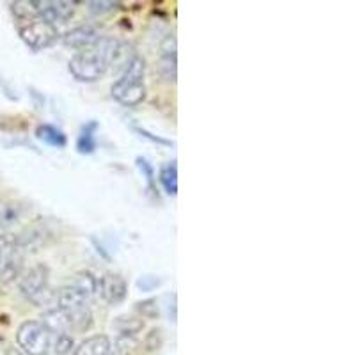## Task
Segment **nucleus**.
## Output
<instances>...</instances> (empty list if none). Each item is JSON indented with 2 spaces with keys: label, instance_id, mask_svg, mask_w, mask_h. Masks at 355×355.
<instances>
[{
  "label": "nucleus",
  "instance_id": "1",
  "mask_svg": "<svg viewBox=\"0 0 355 355\" xmlns=\"http://www.w3.org/2000/svg\"><path fill=\"white\" fill-rule=\"evenodd\" d=\"M146 62L141 55H135L123 69V75L114 82L112 96L125 107L141 105L146 98Z\"/></svg>",
  "mask_w": 355,
  "mask_h": 355
},
{
  "label": "nucleus",
  "instance_id": "2",
  "mask_svg": "<svg viewBox=\"0 0 355 355\" xmlns=\"http://www.w3.org/2000/svg\"><path fill=\"white\" fill-rule=\"evenodd\" d=\"M43 323L53 334L64 332V334H82L93 327V313L91 307H55L43 313Z\"/></svg>",
  "mask_w": 355,
  "mask_h": 355
},
{
  "label": "nucleus",
  "instance_id": "3",
  "mask_svg": "<svg viewBox=\"0 0 355 355\" xmlns=\"http://www.w3.org/2000/svg\"><path fill=\"white\" fill-rule=\"evenodd\" d=\"M53 332L43 322L27 320L18 327L17 343L27 355H49L52 352Z\"/></svg>",
  "mask_w": 355,
  "mask_h": 355
},
{
  "label": "nucleus",
  "instance_id": "4",
  "mask_svg": "<svg viewBox=\"0 0 355 355\" xmlns=\"http://www.w3.org/2000/svg\"><path fill=\"white\" fill-rule=\"evenodd\" d=\"M68 69L75 80L91 84V82L100 80L109 71V66H107L105 59H103L101 52L94 44L91 49L80 50V52L75 53L71 57V61H69Z\"/></svg>",
  "mask_w": 355,
  "mask_h": 355
},
{
  "label": "nucleus",
  "instance_id": "5",
  "mask_svg": "<svg viewBox=\"0 0 355 355\" xmlns=\"http://www.w3.org/2000/svg\"><path fill=\"white\" fill-rule=\"evenodd\" d=\"M24 21L25 24L20 25L18 33H20L21 41L34 52L46 49L59 37V31L53 25L40 20V18H28Z\"/></svg>",
  "mask_w": 355,
  "mask_h": 355
},
{
  "label": "nucleus",
  "instance_id": "6",
  "mask_svg": "<svg viewBox=\"0 0 355 355\" xmlns=\"http://www.w3.org/2000/svg\"><path fill=\"white\" fill-rule=\"evenodd\" d=\"M75 2H64V0H36V2H28V11L31 18H40L46 24L62 25L73 17L75 12Z\"/></svg>",
  "mask_w": 355,
  "mask_h": 355
},
{
  "label": "nucleus",
  "instance_id": "7",
  "mask_svg": "<svg viewBox=\"0 0 355 355\" xmlns=\"http://www.w3.org/2000/svg\"><path fill=\"white\" fill-rule=\"evenodd\" d=\"M21 249L18 247L17 236L0 234V277L12 279L20 274Z\"/></svg>",
  "mask_w": 355,
  "mask_h": 355
},
{
  "label": "nucleus",
  "instance_id": "8",
  "mask_svg": "<svg viewBox=\"0 0 355 355\" xmlns=\"http://www.w3.org/2000/svg\"><path fill=\"white\" fill-rule=\"evenodd\" d=\"M20 291L31 302L37 299L49 286V268L43 263L33 265L20 275Z\"/></svg>",
  "mask_w": 355,
  "mask_h": 355
},
{
  "label": "nucleus",
  "instance_id": "9",
  "mask_svg": "<svg viewBox=\"0 0 355 355\" xmlns=\"http://www.w3.org/2000/svg\"><path fill=\"white\" fill-rule=\"evenodd\" d=\"M98 295L109 306H121L128 297V284L117 274H105L98 277Z\"/></svg>",
  "mask_w": 355,
  "mask_h": 355
},
{
  "label": "nucleus",
  "instance_id": "10",
  "mask_svg": "<svg viewBox=\"0 0 355 355\" xmlns=\"http://www.w3.org/2000/svg\"><path fill=\"white\" fill-rule=\"evenodd\" d=\"M100 37L101 36L96 33V31H94L93 27L82 25V27H75V28H71L69 33H66L64 36H62V41H64L66 46H71V49H75L80 52V50L94 46Z\"/></svg>",
  "mask_w": 355,
  "mask_h": 355
},
{
  "label": "nucleus",
  "instance_id": "11",
  "mask_svg": "<svg viewBox=\"0 0 355 355\" xmlns=\"http://www.w3.org/2000/svg\"><path fill=\"white\" fill-rule=\"evenodd\" d=\"M162 57H160V75L166 78L167 82L176 80V37L173 34L162 41L160 44Z\"/></svg>",
  "mask_w": 355,
  "mask_h": 355
},
{
  "label": "nucleus",
  "instance_id": "12",
  "mask_svg": "<svg viewBox=\"0 0 355 355\" xmlns=\"http://www.w3.org/2000/svg\"><path fill=\"white\" fill-rule=\"evenodd\" d=\"M112 354V341L109 336L96 334L84 339L78 347H75L73 355H110Z\"/></svg>",
  "mask_w": 355,
  "mask_h": 355
},
{
  "label": "nucleus",
  "instance_id": "13",
  "mask_svg": "<svg viewBox=\"0 0 355 355\" xmlns=\"http://www.w3.org/2000/svg\"><path fill=\"white\" fill-rule=\"evenodd\" d=\"M98 123L96 121H87L80 130V135L77 139V150L80 155H91L96 151V133H98Z\"/></svg>",
  "mask_w": 355,
  "mask_h": 355
},
{
  "label": "nucleus",
  "instance_id": "14",
  "mask_svg": "<svg viewBox=\"0 0 355 355\" xmlns=\"http://www.w3.org/2000/svg\"><path fill=\"white\" fill-rule=\"evenodd\" d=\"M36 137L40 139L41 142H44L46 146H52V148H64L66 142H68L64 132L57 128V126L49 125V123L37 126Z\"/></svg>",
  "mask_w": 355,
  "mask_h": 355
},
{
  "label": "nucleus",
  "instance_id": "15",
  "mask_svg": "<svg viewBox=\"0 0 355 355\" xmlns=\"http://www.w3.org/2000/svg\"><path fill=\"white\" fill-rule=\"evenodd\" d=\"M158 180H160L162 187L166 190V194L176 196L178 194V166L176 162H166L160 167L158 173Z\"/></svg>",
  "mask_w": 355,
  "mask_h": 355
},
{
  "label": "nucleus",
  "instance_id": "16",
  "mask_svg": "<svg viewBox=\"0 0 355 355\" xmlns=\"http://www.w3.org/2000/svg\"><path fill=\"white\" fill-rule=\"evenodd\" d=\"M71 283L75 284L77 288H80V290L87 295L89 300L93 302L94 297L98 295V277L96 275H93L91 272H87V270L78 272V274L73 277Z\"/></svg>",
  "mask_w": 355,
  "mask_h": 355
},
{
  "label": "nucleus",
  "instance_id": "17",
  "mask_svg": "<svg viewBox=\"0 0 355 355\" xmlns=\"http://www.w3.org/2000/svg\"><path fill=\"white\" fill-rule=\"evenodd\" d=\"M116 329L119 332V338H133L144 329V323L135 316H119L116 320Z\"/></svg>",
  "mask_w": 355,
  "mask_h": 355
},
{
  "label": "nucleus",
  "instance_id": "18",
  "mask_svg": "<svg viewBox=\"0 0 355 355\" xmlns=\"http://www.w3.org/2000/svg\"><path fill=\"white\" fill-rule=\"evenodd\" d=\"M52 350L55 355H69L75 350V341H73L71 334H64V332H59V334H53L52 341Z\"/></svg>",
  "mask_w": 355,
  "mask_h": 355
},
{
  "label": "nucleus",
  "instance_id": "19",
  "mask_svg": "<svg viewBox=\"0 0 355 355\" xmlns=\"http://www.w3.org/2000/svg\"><path fill=\"white\" fill-rule=\"evenodd\" d=\"M137 311L142 315V318H158V315H160V306H158V302L155 299H148L144 300V302H139L137 304Z\"/></svg>",
  "mask_w": 355,
  "mask_h": 355
},
{
  "label": "nucleus",
  "instance_id": "20",
  "mask_svg": "<svg viewBox=\"0 0 355 355\" xmlns=\"http://www.w3.org/2000/svg\"><path fill=\"white\" fill-rule=\"evenodd\" d=\"M89 11L94 12V15H105V12L114 11V9L119 8V2H112V0H93L89 2Z\"/></svg>",
  "mask_w": 355,
  "mask_h": 355
},
{
  "label": "nucleus",
  "instance_id": "21",
  "mask_svg": "<svg viewBox=\"0 0 355 355\" xmlns=\"http://www.w3.org/2000/svg\"><path fill=\"white\" fill-rule=\"evenodd\" d=\"M135 162H137V167H139V171L142 173V176L146 178V183H148V187H150V189H153L155 171H153V167H151V164L142 157H137V160Z\"/></svg>",
  "mask_w": 355,
  "mask_h": 355
},
{
  "label": "nucleus",
  "instance_id": "22",
  "mask_svg": "<svg viewBox=\"0 0 355 355\" xmlns=\"http://www.w3.org/2000/svg\"><path fill=\"white\" fill-rule=\"evenodd\" d=\"M162 284V279H158L157 275H141L137 279V288L141 291H153L157 290Z\"/></svg>",
  "mask_w": 355,
  "mask_h": 355
},
{
  "label": "nucleus",
  "instance_id": "23",
  "mask_svg": "<svg viewBox=\"0 0 355 355\" xmlns=\"http://www.w3.org/2000/svg\"><path fill=\"white\" fill-rule=\"evenodd\" d=\"M135 132L141 133V137L144 139H150L151 142H158V144H164V146H173V142L167 141V139H162V137H157V135H153V133H150L148 130H142V128H135Z\"/></svg>",
  "mask_w": 355,
  "mask_h": 355
},
{
  "label": "nucleus",
  "instance_id": "24",
  "mask_svg": "<svg viewBox=\"0 0 355 355\" xmlns=\"http://www.w3.org/2000/svg\"><path fill=\"white\" fill-rule=\"evenodd\" d=\"M110 355H114V354H110Z\"/></svg>",
  "mask_w": 355,
  "mask_h": 355
}]
</instances>
